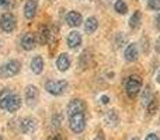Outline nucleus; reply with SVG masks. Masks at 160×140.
I'll list each match as a JSON object with an SVG mask.
<instances>
[{
    "instance_id": "c85d7f7f",
    "label": "nucleus",
    "mask_w": 160,
    "mask_h": 140,
    "mask_svg": "<svg viewBox=\"0 0 160 140\" xmlns=\"http://www.w3.org/2000/svg\"><path fill=\"white\" fill-rule=\"evenodd\" d=\"M156 28L160 31V13L156 16Z\"/></svg>"
},
{
    "instance_id": "f03ea898",
    "label": "nucleus",
    "mask_w": 160,
    "mask_h": 140,
    "mask_svg": "<svg viewBox=\"0 0 160 140\" xmlns=\"http://www.w3.org/2000/svg\"><path fill=\"white\" fill-rule=\"evenodd\" d=\"M142 88V80L138 76H131L127 79L125 81V91L129 97H135L138 95V93Z\"/></svg>"
},
{
    "instance_id": "ddd939ff",
    "label": "nucleus",
    "mask_w": 160,
    "mask_h": 140,
    "mask_svg": "<svg viewBox=\"0 0 160 140\" xmlns=\"http://www.w3.org/2000/svg\"><path fill=\"white\" fill-rule=\"evenodd\" d=\"M83 18H82V14L76 10H72L66 14V22L70 25V27H79L82 24Z\"/></svg>"
},
{
    "instance_id": "dca6fc26",
    "label": "nucleus",
    "mask_w": 160,
    "mask_h": 140,
    "mask_svg": "<svg viewBox=\"0 0 160 140\" xmlns=\"http://www.w3.org/2000/svg\"><path fill=\"white\" fill-rule=\"evenodd\" d=\"M98 28V20L96 17H88L84 21V31L86 34H93Z\"/></svg>"
},
{
    "instance_id": "9d476101",
    "label": "nucleus",
    "mask_w": 160,
    "mask_h": 140,
    "mask_svg": "<svg viewBox=\"0 0 160 140\" xmlns=\"http://www.w3.org/2000/svg\"><path fill=\"white\" fill-rule=\"evenodd\" d=\"M124 56H125V60L128 62H135L139 56V48L136 44H129L127 48H125V52H124Z\"/></svg>"
},
{
    "instance_id": "2eb2a0df",
    "label": "nucleus",
    "mask_w": 160,
    "mask_h": 140,
    "mask_svg": "<svg viewBox=\"0 0 160 140\" xmlns=\"http://www.w3.org/2000/svg\"><path fill=\"white\" fill-rule=\"evenodd\" d=\"M56 67L61 71H66L70 67V59L68 53H61L56 59Z\"/></svg>"
},
{
    "instance_id": "c9c22d12",
    "label": "nucleus",
    "mask_w": 160,
    "mask_h": 140,
    "mask_svg": "<svg viewBox=\"0 0 160 140\" xmlns=\"http://www.w3.org/2000/svg\"><path fill=\"white\" fill-rule=\"evenodd\" d=\"M0 140H3V138H2V136H0Z\"/></svg>"
},
{
    "instance_id": "a211bd4d",
    "label": "nucleus",
    "mask_w": 160,
    "mask_h": 140,
    "mask_svg": "<svg viewBox=\"0 0 160 140\" xmlns=\"http://www.w3.org/2000/svg\"><path fill=\"white\" fill-rule=\"evenodd\" d=\"M49 39H51V30H49L48 27H42L41 30L38 31V36H37V41H38L41 45H44V44H47Z\"/></svg>"
},
{
    "instance_id": "423d86ee",
    "label": "nucleus",
    "mask_w": 160,
    "mask_h": 140,
    "mask_svg": "<svg viewBox=\"0 0 160 140\" xmlns=\"http://www.w3.org/2000/svg\"><path fill=\"white\" fill-rule=\"evenodd\" d=\"M68 116L76 115V113H83L86 112V102L80 98H72L68 104Z\"/></svg>"
},
{
    "instance_id": "4be33fe9",
    "label": "nucleus",
    "mask_w": 160,
    "mask_h": 140,
    "mask_svg": "<svg viewBox=\"0 0 160 140\" xmlns=\"http://www.w3.org/2000/svg\"><path fill=\"white\" fill-rule=\"evenodd\" d=\"M153 98V94H152V90H150V87L148 85L146 88L143 90V93H142V104L146 107L148 104L150 102V99Z\"/></svg>"
},
{
    "instance_id": "1a4fd4ad",
    "label": "nucleus",
    "mask_w": 160,
    "mask_h": 140,
    "mask_svg": "<svg viewBox=\"0 0 160 140\" xmlns=\"http://www.w3.org/2000/svg\"><path fill=\"white\" fill-rule=\"evenodd\" d=\"M35 45H37V38H35V35H34V34L27 32V34H24V35H22L21 46H22V49H24V51H32L34 48H35Z\"/></svg>"
},
{
    "instance_id": "6e6552de",
    "label": "nucleus",
    "mask_w": 160,
    "mask_h": 140,
    "mask_svg": "<svg viewBox=\"0 0 160 140\" xmlns=\"http://www.w3.org/2000/svg\"><path fill=\"white\" fill-rule=\"evenodd\" d=\"M20 129H21L22 133H32L34 130L37 129V121L34 118H31V116L21 119V122H20Z\"/></svg>"
},
{
    "instance_id": "7ed1b4c3",
    "label": "nucleus",
    "mask_w": 160,
    "mask_h": 140,
    "mask_svg": "<svg viewBox=\"0 0 160 140\" xmlns=\"http://www.w3.org/2000/svg\"><path fill=\"white\" fill-rule=\"evenodd\" d=\"M69 128H70L72 132L82 133L86 128V115H84V112L69 116Z\"/></svg>"
},
{
    "instance_id": "5701e85b",
    "label": "nucleus",
    "mask_w": 160,
    "mask_h": 140,
    "mask_svg": "<svg viewBox=\"0 0 160 140\" xmlns=\"http://www.w3.org/2000/svg\"><path fill=\"white\" fill-rule=\"evenodd\" d=\"M158 107H159V101L158 98H156L155 95H153V98L150 99V102L146 105V109H148V113H150V115H153V113L158 111Z\"/></svg>"
},
{
    "instance_id": "39448f33",
    "label": "nucleus",
    "mask_w": 160,
    "mask_h": 140,
    "mask_svg": "<svg viewBox=\"0 0 160 140\" xmlns=\"http://www.w3.org/2000/svg\"><path fill=\"white\" fill-rule=\"evenodd\" d=\"M17 25V20L16 17L11 13H3L0 16V28H2L4 32H11V31L16 30Z\"/></svg>"
},
{
    "instance_id": "473e14b6",
    "label": "nucleus",
    "mask_w": 160,
    "mask_h": 140,
    "mask_svg": "<svg viewBox=\"0 0 160 140\" xmlns=\"http://www.w3.org/2000/svg\"><path fill=\"white\" fill-rule=\"evenodd\" d=\"M51 140H62V138H61V136H55V138H52Z\"/></svg>"
},
{
    "instance_id": "7c9ffc66",
    "label": "nucleus",
    "mask_w": 160,
    "mask_h": 140,
    "mask_svg": "<svg viewBox=\"0 0 160 140\" xmlns=\"http://www.w3.org/2000/svg\"><path fill=\"white\" fill-rule=\"evenodd\" d=\"M101 102H102V104H107V102H108V97H101Z\"/></svg>"
},
{
    "instance_id": "20e7f679",
    "label": "nucleus",
    "mask_w": 160,
    "mask_h": 140,
    "mask_svg": "<svg viewBox=\"0 0 160 140\" xmlns=\"http://www.w3.org/2000/svg\"><path fill=\"white\" fill-rule=\"evenodd\" d=\"M21 63L18 60H8L0 67V76L2 77H13L20 71Z\"/></svg>"
},
{
    "instance_id": "c756f323",
    "label": "nucleus",
    "mask_w": 160,
    "mask_h": 140,
    "mask_svg": "<svg viewBox=\"0 0 160 140\" xmlns=\"http://www.w3.org/2000/svg\"><path fill=\"white\" fill-rule=\"evenodd\" d=\"M94 140H105V138H104V135H102V132H98V135L94 138Z\"/></svg>"
},
{
    "instance_id": "cd10ccee",
    "label": "nucleus",
    "mask_w": 160,
    "mask_h": 140,
    "mask_svg": "<svg viewBox=\"0 0 160 140\" xmlns=\"http://www.w3.org/2000/svg\"><path fill=\"white\" fill-rule=\"evenodd\" d=\"M145 140H159V138H158V135H156V133H149Z\"/></svg>"
},
{
    "instance_id": "9b49d317",
    "label": "nucleus",
    "mask_w": 160,
    "mask_h": 140,
    "mask_svg": "<svg viewBox=\"0 0 160 140\" xmlns=\"http://www.w3.org/2000/svg\"><path fill=\"white\" fill-rule=\"evenodd\" d=\"M66 42H68V46H69L70 49L79 48L80 45H82V35H80V32H78V31L69 32V35H68V38H66Z\"/></svg>"
},
{
    "instance_id": "2f4dec72",
    "label": "nucleus",
    "mask_w": 160,
    "mask_h": 140,
    "mask_svg": "<svg viewBox=\"0 0 160 140\" xmlns=\"http://www.w3.org/2000/svg\"><path fill=\"white\" fill-rule=\"evenodd\" d=\"M156 51H158V52H160V39L158 41V45H156Z\"/></svg>"
},
{
    "instance_id": "393cba45",
    "label": "nucleus",
    "mask_w": 160,
    "mask_h": 140,
    "mask_svg": "<svg viewBox=\"0 0 160 140\" xmlns=\"http://www.w3.org/2000/svg\"><path fill=\"white\" fill-rule=\"evenodd\" d=\"M62 121H63V116L61 115V113H55V115H53V126L55 128H58L59 125L62 123Z\"/></svg>"
},
{
    "instance_id": "a878e982",
    "label": "nucleus",
    "mask_w": 160,
    "mask_h": 140,
    "mask_svg": "<svg viewBox=\"0 0 160 140\" xmlns=\"http://www.w3.org/2000/svg\"><path fill=\"white\" fill-rule=\"evenodd\" d=\"M148 4L153 10H160V0H148Z\"/></svg>"
},
{
    "instance_id": "bb28decb",
    "label": "nucleus",
    "mask_w": 160,
    "mask_h": 140,
    "mask_svg": "<svg viewBox=\"0 0 160 140\" xmlns=\"http://www.w3.org/2000/svg\"><path fill=\"white\" fill-rule=\"evenodd\" d=\"M11 4H13L11 0H0V7L4 8V10H8L11 7Z\"/></svg>"
},
{
    "instance_id": "f704fd0d",
    "label": "nucleus",
    "mask_w": 160,
    "mask_h": 140,
    "mask_svg": "<svg viewBox=\"0 0 160 140\" xmlns=\"http://www.w3.org/2000/svg\"><path fill=\"white\" fill-rule=\"evenodd\" d=\"M131 140H139V138H132Z\"/></svg>"
},
{
    "instance_id": "4468645a",
    "label": "nucleus",
    "mask_w": 160,
    "mask_h": 140,
    "mask_svg": "<svg viewBox=\"0 0 160 140\" xmlns=\"http://www.w3.org/2000/svg\"><path fill=\"white\" fill-rule=\"evenodd\" d=\"M20 107H21V97H20L18 94H11L10 101H8L6 109H7L8 112H16V111L20 109Z\"/></svg>"
},
{
    "instance_id": "0eeeda50",
    "label": "nucleus",
    "mask_w": 160,
    "mask_h": 140,
    "mask_svg": "<svg viewBox=\"0 0 160 140\" xmlns=\"http://www.w3.org/2000/svg\"><path fill=\"white\" fill-rule=\"evenodd\" d=\"M38 97H39V90L35 85L30 84L25 87V102H27V105L34 107L37 104V101H38Z\"/></svg>"
},
{
    "instance_id": "72a5a7b5",
    "label": "nucleus",
    "mask_w": 160,
    "mask_h": 140,
    "mask_svg": "<svg viewBox=\"0 0 160 140\" xmlns=\"http://www.w3.org/2000/svg\"><path fill=\"white\" fill-rule=\"evenodd\" d=\"M156 80H158V83H159V84H160V71H159V73H158V77H156Z\"/></svg>"
},
{
    "instance_id": "6ab92c4d",
    "label": "nucleus",
    "mask_w": 160,
    "mask_h": 140,
    "mask_svg": "<svg viewBox=\"0 0 160 140\" xmlns=\"http://www.w3.org/2000/svg\"><path fill=\"white\" fill-rule=\"evenodd\" d=\"M11 94L13 93H11L8 88H3V90L0 91V108H2V109L7 108V104H8V101H10Z\"/></svg>"
},
{
    "instance_id": "f8f14e48",
    "label": "nucleus",
    "mask_w": 160,
    "mask_h": 140,
    "mask_svg": "<svg viewBox=\"0 0 160 140\" xmlns=\"http://www.w3.org/2000/svg\"><path fill=\"white\" fill-rule=\"evenodd\" d=\"M37 7H38L37 0H28V2H25V4H24V16H25V18H28V20L34 18L35 14H37Z\"/></svg>"
},
{
    "instance_id": "412c9836",
    "label": "nucleus",
    "mask_w": 160,
    "mask_h": 140,
    "mask_svg": "<svg viewBox=\"0 0 160 140\" xmlns=\"http://www.w3.org/2000/svg\"><path fill=\"white\" fill-rule=\"evenodd\" d=\"M105 122H107L108 125H111V126H114V125H117L119 122V118H118V113H117V111L111 109L107 112V115H105Z\"/></svg>"
},
{
    "instance_id": "f257e3e1",
    "label": "nucleus",
    "mask_w": 160,
    "mask_h": 140,
    "mask_svg": "<svg viewBox=\"0 0 160 140\" xmlns=\"http://www.w3.org/2000/svg\"><path fill=\"white\" fill-rule=\"evenodd\" d=\"M68 88L66 80H48L45 83V90L52 95H62Z\"/></svg>"
},
{
    "instance_id": "b1692460",
    "label": "nucleus",
    "mask_w": 160,
    "mask_h": 140,
    "mask_svg": "<svg viewBox=\"0 0 160 140\" xmlns=\"http://www.w3.org/2000/svg\"><path fill=\"white\" fill-rule=\"evenodd\" d=\"M114 8H115V11L119 14H125L128 11V6L124 0H117L115 4H114Z\"/></svg>"
},
{
    "instance_id": "f3484780",
    "label": "nucleus",
    "mask_w": 160,
    "mask_h": 140,
    "mask_svg": "<svg viewBox=\"0 0 160 140\" xmlns=\"http://www.w3.org/2000/svg\"><path fill=\"white\" fill-rule=\"evenodd\" d=\"M31 70L35 74H41L44 70V59L41 56H34L31 60Z\"/></svg>"
},
{
    "instance_id": "aec40b11",
    "label": "nucleus",
    "mask_w": 160,
    "mask_h": 140,
    "mask_svg": "<svg viewBox=\"0 0 160 140\" xmlns=\"http://www.w3.org/2000/svg\"><path fill=\"white\" fill-rule=\"evenodd\" d=\"M141 21H142L141 11H135V13L131 16V18H129V27L132 28V30H136V28L141 25Z\"/></svg>"
}]
</instances>
